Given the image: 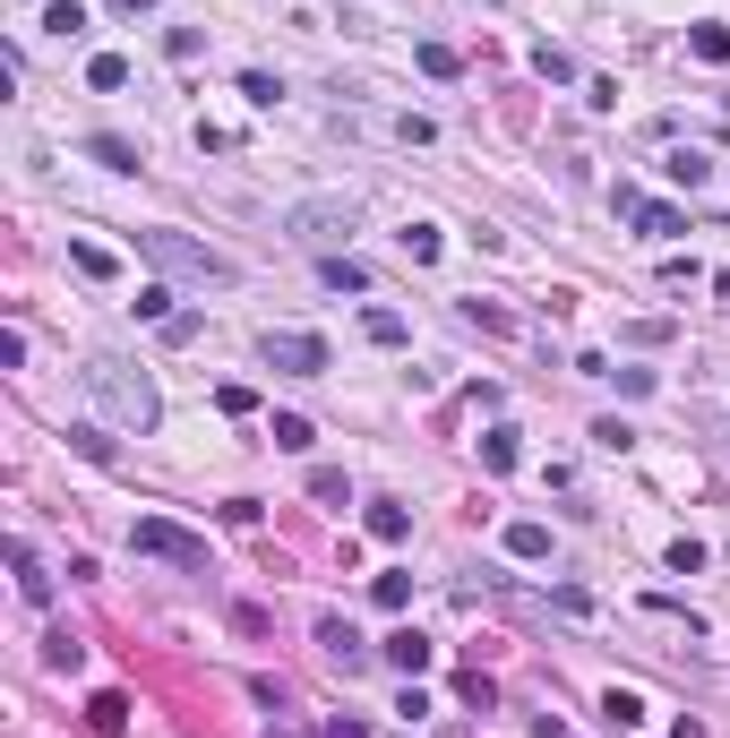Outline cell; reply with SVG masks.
<instances>
[{"mask_svg":"<svg viewBox=\"0 0 730 738\" xmlns=\"http://www.w3.org/2000/svg\"><path fill=\"white\" fill-rule=\"evenodd\" d=\"M87 395H95V413L112 421V429H130V438H146L155 421H164V404H155V378L138 370V361H121V353H95L87 370Z\"/></svg>","mask_w":730,"mask_h":738,"instance_id":"1","label":"cell"},{"mask_svg":"<svg viewBox=\"0 0 730 738\" xmlns=\"http://www.w3.org/2000/svg\"><path fill=\"white\" fill-rule=\"evenodd\" d=\"M138 257H146L155 275H172V284H241V266L224 250H206V241H190V232H164V224L138 232Z\"/></svg>","mask_w":730,"mask_h":738,"instance_id":"2","label":"cell"},{"mask_svg":"<svg viewBox=\"0 0 730 738\" xmlns=\"http://www.w3.org/2000/svg\"><path fill=\"white\" fill-rule=\"evenodd\" d=\"M284 232L318 257H344V241L362 232V215H353V198H301V206H284Z\"/></svg>","mask_w":730,"mask_h":738,"instance_id":"3","label":"cell"},{"mask_svg":"<svg viewBox=\"0 0 730 738\" xmlns=\"http://www.w3.org/2000/svg\"><path fill=\"white\" fill-rule=\"evenodd\" d=\"M130 549H138V558H164V567H181V576H206V542H199V533H181L172 515H138Z\"/></svg>","mask_w":730,"mask_h":738,"instance_id":"4","label":"cell"},{"mask_svg":"<svg viewBox=\"0 0 730 738\" xmlns=\"http://www.w3.org/2000/svg\"><path fill=\"white\" fill-rule=\"evenodd\" d=\"M258 353H266V370H284V378H327L335 370V353L318 344V335H301V326H266Z\"/></svg>","mask_w":730,"mask_h":738,"instance_id":"5","label":"cell"},{"mask_svg":"<svg viewBox=\"0 0 730 738\" xmlns=\"http://www.w3.org/2000/svg\"><path fill=\"white\" fill-rule=\"evenodd\" d=\"M619 215H628L645 241H670V232H688V206H670V198H636V190H619Z\"/></svg>","mask_w":730,"mask_h":738,"instance_id":"6","label":"cell"},{"mask_svg":"<svg viewBox=\"0 0 730 738\" xmlns=\"http://www.w3.org/2000/svg\"><path fill=\"white\" fill-rule=\"evenodd\" d=\"M378 661H387V670H404V678H422V670L438 661V644L422 636V627H396V636L378 644Z\"/></svg>","mask_w":730,"mask_h":738,"instance_id":"7","label":"cell"},{"mask_svg":"<svg viewBox=\"0 0 730 738\" xmlns=\"http://www.w3.org/2000/svg\"><path fill=\"white\" fill-rule=\"evenodd\" d=\"M9 576H18V601L27 610H52V576H43V558L27 542H9Z\"/></svg>","mask_w":730,"mask_h":738,"instance_id":"8","label":"cell"},{"mask_svg":"<svg viewBox=\"0 0 730 738\" xmlns=\"http://www.w3.org/2000/svg\"><path fill=\"white\" fill-rule=\"evenodd\" d=\"M318 653H327V661H335V670H369V644L362 636H353V627H344V618H318Z\"/></svg>","mask_w":730,"mask_h":738,"instance_id":"9","label":"cell"},{"mask_svg":"<svg viewBox=\"0 0 730 738\" xmlns=\"http://www.w3.org/2000/svg\"><path fill=\"white\" fill-rule=\"evenodd\" d=\"M87 730H103V738H121V730H130V696H121V687H103L95 705H87Z\"/></svg>","mask_w":730,"mask_h":738,"instance_id":"10","label":"cell"},{"mask_svg":"<svg viewBox=\"0 0 730 738\" xmlns=\"http://www.w3.org/2000/svg\"><path fill=\"white\" fill-rule=\"evenodd\" d=\"M87 155H95L103 172H138V163H146V155L130 146V138H112V129H95V138H87Z\"/></svg>","mask_w":730,"mask_h":738,"instance_id":"11","label":"cell"},{"mask_svg":"<svg viewBox=\"0 0 730 738\" xmlns=\"http://www.w3.org/2000/svg\"><path fill=\"white\" fill-rule=\"evenodd\" d=\"M69 266H78L87 284H112V275H121V257H112V250H95V241H69Z\"/></svg>","mask_w":730,"mask_h":738,"instance_id":"12","label":"cell"},{"mask_svg":"<svg viewBox=\"0 0 730 738\" xmlns=\"http://www.w3.org/2000/svg\"><path fill=\"white\" fill-rule=\"evenodd\" d=\"M87 27H95V18H87V0H52V9H43V34H61V43H78Z\"/></svg>","mask_w":730,"mask_h":738,"instance_id":"13","label":"cell"},{"mask_svg":"<svg viewBox=\"0 0 730 738\" xmlns=\"http://www.w3.org/2000/svg\"><path fill=\"white\" fill-rule=\"evenodd\" d=\"M662 172L679 181V190H704V181H713V155H704V146H679V155H670Z\"/></svg>","mask_w":730,"mask_h":738,"instance_id":"14","label":"cell"},{"mask_svg":"<svg viewBox=\"0 0 730 738\" xmlns=\"http://www.w3.org/2000/svg\"><path fill=\"white\" fill-rule=\"evenodd\" d=\"M507 558H525V567H533V558H550V524H533V515H525V524H507Z\"/></svg>","mask_w":730,"mask_h":738,"instance_id":"15","label":"cell"},{"mask_svg":"<svg viewBox=\"0 0 730 738\" xmlns=\"http://www.w3.org/2000/svg\"><path fill=\"white\" fill-rule=\"evenodd\" d=\"M404 533H413V507L378 498V507H369V542H404Z\"/></svg>","mask_w":730,"mask_h":738,"instance_id":"16","label":"cell"},{"mask_svg":"<svg viewBox=\"0 0 730 738\" xmlns=\"http://www.w3.org/2000/svg\"><path fill=\"white\" fill-rule=\"evenodd\" d=\"M87 87H95V95H121V87H130V61H121V52H95V61H87Z\"/></svg>","mask_w":730,"mask_h":738,"instance_id":"17","label":"cell"},{"mask_svg":"<svg viewBox=\"0 0 730 738\" xmlns=\"http://www.w3.org/2000/svg\"><path fill=\"white\" fill-rule=\"evenodd\" d=\"M516 464H525L516 429H490V438H481V473H516Z\"/></svg>","mask_w":730,"mask_h":738,"instance_id":"18","label":"cell"},{"mask_svg":"<svg viewBox=\"0 0 730 738\" xmlns=\"http://www.w3.org/2000/svg\"><path fill=\"white\" fill-rule=\"evenodd\" d=\"M310 498H318V507H353V482H344V464H318V473H310Z\"/></svg>","mask_w":730,"mask_h":738,"instance_id":"19","label":"cell"},{"mask_svg":"<svg viewBox=\"0 0 730 738\" xmlns=\"http://www.w3.org/2000/svg\"><path fill=\"white\" fill-rule=\"evenodd\" d=\"M601 721H610V730H636V721H645V696H636V687H610V696H601Z\"/></svg>","mask_w":730,"mask_h":738,"instance_id":"20","label":"cell"},{"mask_svg":"<svg viewBox=\"0 0 730 738\" xmlns=\"http://www.w3.org/2000/svg\"><path fill=\"white\" fill-rule=\"evenodd\" d=\"M266 438H275L284 455H310V447H318V429H310L301 413H275V429H266Z\"/></svg>","mask_w":730,"mask_h":738,"instance_id":"21","label":"cell"},{"mask_svg":"<svg viewBox=\"0 0 730 738\" xmlns=\"http://www.w3.org/2000/svg\"><path fill=\"white\" fill-rule=\"evenodd\" d=\"M456 319H465V326H481V335H516V319H507L498 301H456Z\"/></svg>","mask_w":730,"mask_h":738,"instance_id":"22","label":"cell"},{"mask_svg":"<svg viewBox=\"0 0 730 738\" xmlns=\"http://www.w3.org/2000/svg\"><path fill=\"white\" fill-rule=\"evenodd\" d=\"M688 52L722 69V61H730V27H713V18H704V27H688Z\"/></svg>","mask_w":730,"mask_h":738,"instance_id":"23","label":"cell"},{"mask_svg":"<svg viewBox=\"0 0 730 738\" xmlns=\"http://www.w3.org/2000/svg\"><path fill=\"white\" fill-rule=\"evenodd\" d=\"M362 335H369V344H387V353H396V344L413 335V326H404L396 310H362Z\"/></svg>","mask_w":730,"mask_h":738,"instance_id":"24","label":"cell"},{"mask_svg":"<svg viewBox=\"0 0 730 738\" xmlns=\"http://www.w3.org/2000/svg\"><path fill=\"white\" fill-rule=\"evenodd\" d=\"M43 661H52V670H78V661H87V644L69 636V627H52V636H43Z\"/></svg>","mask_w":730,"mask_h":738,"instance_id":"25","label":"cell"},{"mask_svg":"<svg viewBox=\"0 0 730 738\" xmlns=\"http://www.w3.org/2000/svg\"><path fill=\"white\" fill-rule=\"evenodd\" d=\"M438 250H447V241H438V224H404V257H413V266H430Z\"/></svg>","mask_w":730,"mask_h":738,"instance_id":"26","label":"cell"},{"mask_svg":"<svg viewBox=\"0 0 730 738\" xmlns=\"http://www.w3.org/2000/svg\"><path fill=\"white\" fill-rule=\"evenodd\" d=\"M327 284L335 292H369V266L362 257H327Z\"/></svg>","mask_w":730,"mask_h":738,"instance_id":"27","label":"cell"},{"mask_svg":"<svg viewBox=\"0 0 730 738\" xmlns=\"http://www.w3.org/2000/svg\"><path fill=\"white\" fill-rule=\"evenodd\" d=\"M241 95H250V103H284V78H266V69H241Z\"/></svg>","mask_w":730,"mask_h":738,"instance_id":"28","label":"cell"},{"mask_svg":"<svg viewBox=\"0 0 730 738\" xmlns=\"http://www.w3.org/2000/svg\"><path fill=\"white\" fill-rule=\"evenodd\" d=\"M594 447H601V455H628L636 429H628V421H594Z\"/></svg>","mask_w":730,"mask_h":738,"instance_id":"29","label":"cell"},{"mask_svg":"<svg viewBox=\"0 0 730 738\" xmlns=\"http://www.w3.org/2000/svg\"><path fill=\"white\" fill-rule=\"evenodd\" d=\"M533 69H541V78H550V87H567V78H576V61H567L559 43H541V52H533Z\"/></svg>","mask_w":730,"mask_h":738,"instance_id":"30","label":"cell"},{"mask_svg":"<svg viewBox=\"0 0 730 738\" xmlns=\"http://www.w3.org/2000/svg\"><path fill=\"white\" fill-rule=\"evenodd\" d=\"M130 310H138V319H155V326H164V319H172V284H146V292L130 301Z\"/></svg>","mask_w":730,"mask_h":738,"instance_id":"31","label":"cell"},{"mask_svg":"<svg viewBox=\"0 0 730 738\" xmlns=\"http://www.w3.org/2000/svg\"><path fill=\"white\" fill-rule=\"evenodd\" d=\"M0 370H27V326H18V319L0 326Z\"/></svg>","mask_w":730,"mask_h":738,"instance_id":"32","label":"cell"},{"mask_svg":"<svg viewBox=\"0 0 730 738\" xmlns=\"http://www.w3.org/2000/svg\"><path fill=\"white\" fill-rule=\"evenodd\" d=\"M69 447L87 455V464H112V438H103V429H69Z\"/></svg>","mask_w":730,"mask_h":738,"instance_id":"33","label":"cell"},{"mask_svg":"<svg viewBox=\"0 0 730 738\" xmlns=\"http://www.w3.org/2000/svg\"><path fill=\"white\" fill-rule=\"evenodd\" d=\"M369 593H378V610H404V601H413V576H378Z\"/></svg>","mask_w":730,"mask_h":738,"instance_id":"34","label":"cell"},{"mask_svg":"<svg viewBox=\"0 0 730 738\" xmlns=\"http://www.w3.org/2000/svg\"><path fill=\"white\" fill-rule=\"evenodd\" d=\"M413 61L430 69V78H456V69H465V61H456V52H447V43H422V52H413Z\"/></svg>","mask_w":730,"mask_h":738,"instance_id":"35","label":"cell"},{"mask_svg":"<svg viewBox=\"0 0 730 738\" xmlns=\"http://www.w3.org/2000/svg\"><path fill=\"white\" fill-rule=\"evenodd\" d=\"M456 696H465V705H481V712L498 705V687H490V678H481V670H465V678H456Z\"/></svg>","mask_w":730,"mask_h":738,"instance_id":"36","label":"cell"},{"mask_svg":"<svg viewBox=\"0 0 730 738\" xmlns=\"http://www.w3.org/2000/svg\"><path fill=\"white\" fill-rule=\"evenodd\" d=\"M215 413L241 421V413H258V395H250V386H215Z\"/></svg>","mask_w":730,"mask_h":738,"instance_id":"37","label":"cell"},{"mask_svg":"<svg viewBox=\"0 0 730 738\" xmlns=\"http://www.w3.org/2000/svg\"><path fill=\"white\" fill-rule=\"evenodd\" d=\"M199 43H206L199 27H172V34H164V52H172V61H199Z\"/></svg>","mask_w":730,"mask_h":738,"instance_id":"38","label":"cell"},{"mask_svg":"<svg viewBox=\"0 0 730 738\" xmlns=\"http://www.w3.org/2000/svg\"><path fill=\"white\" fill-rule=\"evenodd\" d=\"M318 738H369V721H353V712H335V721H327Z\"/></svg>","mask_w":730,"mask_h":738,"instance_id":"39","label":"cell"},{"mask_svg":"<svg viewBox=\"0 0 730 738\" xmlns=\"http://www.w3.org/2000/svg\"><path fill=\"white\" fill-rule=\"evenodd\" d=\"M112 9H121V18H146V9H155V0H112Z\"/></svg>","mask_w":730,"mask_h":738,"instance_id":"40","label":"cell"}]
</instances>
